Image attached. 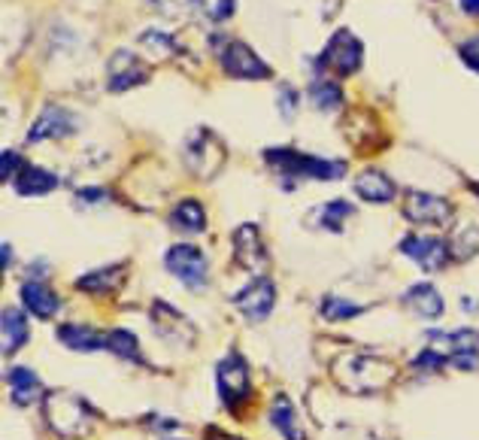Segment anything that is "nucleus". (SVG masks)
Returning a JSON list of instances; mask_svg holds the SVG:
<instances>
[{
    "instance_id": "f257e3e1",
    "label": "nucleus",
    "mask_w": 479,
    "mask_h": 440,
    "mask_svg": "<svg viewBox=\"0 0 479 440\" xmlns=\"http://www.w3.org/2000/svg\"><path fill=\"white\" fill-rule=\"evenodd\" d=\"M331 374L340 383V389H346L352 395H374L394 383L397 367L376 355L346 353L331 365Z\"/></svg>"
},
{
    "instance_id": "f03ea898",
    "label": "nucleus",
    "mask_w": 479,
    "mask_h": 440,
    "mask_svg": "<svg viewBox=\"0 0 479 440\" xmlns=\"http://www.w3.org/2000/svg\"><path fill=\"white\" fill-rule=\"evenodd\" d=\"M264 161L274 167V174L288 176V179H331L346 176V161H331V158H315L306 152H297L292 146H270L264 149Z\"/></svg>"
},
{
    "instance_id": "7ed1b4c3",
    "label": "nucleus",
    "mask_w": 479,
    "mask_h": 440,
    "mask_svg": "<svg viewBox=\"0 0 479 440\" xmlns=\"http://www.w3.org/2000/svg\"><path fill=\"white\" fill-rule=\"evenodd\" d=\"M43 416L49 428L58 431L61 437H85L95 425L92 407L70 392H46L43 398Z\"/></svg>"
},
{
    "instance_id": "20e7f679",
    "label": "nucleus",
    "mask_w": 479,
    "mask_h": 440,
    "mask_svg": "<svg viewBox=\"0 0 479 440\" xmlns=\"http://www.w3.org/2000/svg\"><path fill=\"white\" fill-rule=\"evenodd\" d=\"M215 385H219V398L225 407L243 410L252 401V376L249 365L240 353H228L215 365Z\"/></svg>"
},
{
    "instance_id": "39448f33",
    "label": "nucleus",
    "mask_w": 479,
    "mask_h": 440,
    "mask_svg": "<svg viewBox=\"0 0 479 440\" xmlns=\"http://www.w3.org/2000/svg\"><path fill=\"white\" fill-rule=\"evenodd\" d=\"M361 61H364V43H361L349 28H340L331 34L328 46H324L319 67L334 70L337 76H352L358 74Z\"/></svg>"
},
{
    "instance_id": "423d86ee",
    "label": "nucleus",
    "mask_w": 479,
    "mask_h": 440,
    "mask_svg": "<svg viewBox=\"0 0 479 440\" xmlns=\"http://www.w3.org/2000/svg\"><path fill=\"white\" fill-rule=\"evenodd\" d=\"M167 271L176 276L185 289H204L206 280H210V265H206V255L192 244H176L167 249L165 255Z\"/></svg>"
},
{
    "instance_id": "0eeeda50",
    "label": "nucleus",
    "mask_w": 479,
    "mask_h": 440,
    "mask_svg": "<svg viewBox=\"0 0 479 440\" xmlns=\"http://www.w3.org/2000/svg\"><path fill=\"white\" fill-rule=\"evenodd\" d=\"M404 215L413 222V225H422V228H443V225H449V222H452V215H455V206H452L443 195L406 192Z\"/></svg>"
},
{
    "instance_id": "6e6552de",
    "label": "nucleus",
    "mask_w": 479,
    "mask_h": 440,
    "mask_svg": "<svg viewBox=\"0 0 479 440\" xmlns=\"http://www.w3.org/2000/svg\"><path fill=\"white\" fill-rule=\"evenodd\" d=\"M219 61H222L225 74H228L231 79H243V83H255V79L274 76V70H270L267 61H261L255 52L240 40L225 43V49L219 52Z\"/></svg>"
},
{
    "instance_id": "1a4fd4ad",
    "label": "nucleus",
    "mask_w": 479,
    "mask_h": 440,
    "mask_svg": "<svg viewBox=\"0 0 479 440\" xmlns=\"http://www.w3.org/2000/svg\"><path fill=\"white\" fill-rule=\"evenodd\" d=\"M185 165L201 179H210L219 174V167L225 165V149H222L219 137L206 128L195 131L192 140L185 143Z\"/></svg>"
},
{
    "instance_id": "9d476101",
    "label": "nucleus",
    "mask_w": 479,
    "mask_h": 440,
    "mask_svg": "<svg viewBox=\"0 0 479 440\" xmlns=\"http://www.w3.org/2000/svg\"><path fill=\"white\" fill-rule=\"evenodd\" d=\"M274 304H276V289L267 276H255L246 289H240L234 295V307H237L249 322H264L270 313H274Z\"/></svg>"
},
{
    "instance_id": "9b49d317",
    "label": "nucleus",
    "mask_w": 479,
    "mask_h": 440,
    "mask_svg": "<svg viewBox=\"0 0 479 440\" xmlns=\"http://www.w3.org/2000/svg\"><path fill=\"white\" fill-rule=\"evenodd\" d=\"M234 255H237V262L246 267L249 274L264 276L267 249H264V237H261L255 222H243V225L234 231Z\"/></svg>"
},
{
    "instance_id": "f8f14e48",
    "label": "nucleus",
    "mask_w": 479,
    "mask_h": 440,
    "mask_svg": "<svg viewBox=\"0 0 479 440\" xmlns=\"http://www.w3.org/2000/svg\"><path fill=\"white\" fill-rule=\"evenodd\" d=\"M79 131V115L65 110V106H43V113L37 115V122L31 125L28 131V143H40V140H61L70 137V134Z\"/></svg>"
},
{
    "instance_id": "ddd939ff",
    "label": "nucleus",
    "mask_w": 479,
    "mask_h": 440,
    "mask_svg": "<svg viewBox=\"0 0 479 440\" xmlns=\"http://www.w3.org/2000/svg\"><path fill=\"white\" fill-rule=\"evenodd\" d=\"M401 253L410 255L415 265L424 271H443L446 262L452 258L449 246L437 237H424V235H406L401 240Z\"/></svg>"
},
{
    "instance_id": "4468645a",
    "label": "nucleus",
    "mask_w": 479,
    "mask_h": 440,
    "mask_svg": "<svg viewBox=\"0 0 479 440\" xmlns=\"http://www.w3.org/2000/svg\"><path fill=\"white\" fill-rule=\"evenodd\" d=\"M106 74H110V92H128V88L146 83V79H149V67L137 58V52L119 49L110 58V67H106Z\"/></svg>"
},
{
    "instance_id": "2eb2a0df",
    "label": "nucleus",
    "mask_w": 479,
    "mask_h": 440,
    "mask_svg": "<svg viewBox=\"0 0 479 440\" xmlns=\"http://www.w3.org/2000/svg\"><path fill=\"white\" fill-rule=\"evenodd\" d=\"M355 195L367 204H392L397 195V185L392 176L383 174V170L367 167L355 176Z\"/></svg>"
},
{
    "instance_id": "dca6fc26",
    "label": "nucleus",
    "mask_w": 479,
    "mask_h": 440,
    "mask_svg": "<svg viewBox=\"0 0 479 440\" xmlns=\"http://www.w3.org/2000/svg\"><path fill=\"white\" fill-rule=\"evenodd\" d=\"M19 295H22V304L28 307V313L37 319H52L61 310V298L40 280H28L22 285Z\"/></svg>"
},
{
    "instance_id": "f3484780",
    "label": "nucleus",
    "mask_w": 479,
    "mask_h": 440,
    "mask_svg": "<svg viewBox=\"0 0 479 440\" xmlns=\"http://www.w3.org/2000/svg\"><path fill=\"white\" fill-rule=\"evenodd\" d=\"M404 304L415 313V316H422V319H428V322L443 316V298H440V292L434 289L431 283H415V285H410V289L404 292Z\"/></svg>"
},
{
    "instance_id": "a211bd4d",
    "label": "nucleus",
    "mask_w": 479,
    "mask_h": 440,
    "mask_svg": "<svg viewBox=\"0 0 479 440\" xmlns=\"http://www.w3.org/2000/svg\"><path fill=\"white\" fill-rule=\"evenodd\" d=\"M10 389H13V401L19 404V407H28V404L34 401H43L46 398V389H43V380L37 374L31 371V367H25V365H15L13 371H10Z\"/></svg>"
},
{
    "instance_id": "6ab92c4d",
    "label": "nucleus",
    "mask_w": 479,
    "mask_h": 440,
    "mask_svg": "<svg viewBox=\"0 0 479 440\" xmlns=\"http://www.w3.org/2000/svg\"><path fill=\"white\" fill-rule=\"evenodd\" d=\"M125 280V265H110V267H97L88 271L76 280V289L85 295H110L122 285Z\"/></svg>"
},
{
    "instance_id": "aec40b11",
    "label": "nucleus",
    "mask_w": 479,
    "mask_h": 440,
    "mask_svg": "<svg viewBox=\"0 0 479 440\" xmlns=\"http://www.w3.org/2000/svg\"><path fill=\"white\" fill-rule=\"evenodd\" d=\"M15 195L22 197H43L58 188V176L46 167H25L19 176L13 179Z\"/></svg>"
},
{
    "instance_id": "412c9836",
    "label": "nucleus",
    "mask_w": 479,
    "mask_h": 440,
    "mask_svg": "<svg viewBox=\"0 0 479 440\" xmlns=\"http://www.w3.org/2000/svg\"><path fill=\"white\" fill-rule=\"evenodd\" d=\"M170 225L183 231V235H201V231H206V210L201 206V201L185 197V201H179L170 210Z\"/></svg>"
},
{
    "instance_id": "4be33fe9",
    "label": "nucleus",
    "mask_w": 479,
    "mask_h": 440,
    "mask_svg": "<svg viewBox=\"0 0 479 440\" xmlns=\"http://www.w3.org/2000/svg\"><path fill=\"white\" fill-rule=\"evenodd\" d=\"M58 340L67 349H76V353H97V349H106V337H101L88 325H79V322H67V325H61Z\"/></svg>"
},
{
    "instance_id": "5701e85b",
    "label": "nucleus",
    "mask_w": 479,
    "mask_h": 440,
    "mask_svg": "<svg viewBox=\"0 0 479 440\" xmlns=\"http://www.w3.org/2000/svg\"><path fill=\"white\" fill-rule=\"evenodd\" d=\"M270 422H274V428H276L285 440H306L301 422H297L294 404L288 401L285 395H276V398H274V407H270Z\"/></svg>"
},
{
    "instance_id": "b1692460",
    "label": "nucleus",
    "mask_w": 479,
    "mask_h": 440,
    "mask_svg": "<svg viewBox=\"0 0 479 440\" xmlns=\"http://www.w3.org/2000/svg\"><path fill=\"white\" fill-rule=\"evenodd\" d=\"M0 322H4V355H13L15 349H22L31 337L28 319H25V313H19L15 307H6Z\"/></svg>"
},
{
    "instance_id": "393cba45",
    "label": "nucleus",
    "mask_w": 479,
    "mask_h": 440,
    "mask_svg": "<svg viewBox=\"0 0 479 440\" xmlns=\"http://www.w3.org/2000/svg\"><path fill=\"white\" fill-rule=\"evenodd\" d=\"M310 101H313L315 110L334 113V110H340V104H343V88L334 83V79L315 76L313 85H310Z\"/></svg>"
},
{
    "instance_id": "a878e982",
    "label": "nucleus",
    "mask_w": 479,
    "mask_h": 440,
    "mask_svg": "<svg viewBox=\"0 0 479 440\" xmlns=\"http://www.w3.org/2000/svg\"><path fill=\"white\" fill-rule=\"evenodd\" d=\"M106 349H110L113 355H119V358H128V362H143L137 337H134L131 331H125V328H115V331L106 335Z\"/></svg>"
},
{
    "instance_id": "bb28decb",
    "label": "nucleus",
    "mask_w": 479,
    "mask_h": 440,
    "mask_svg": "<svg viewBox=\"0 0 479 440\" xmlns=\"http://www.w3.org/2000/svg\"><path fill=\"white\" fill-rule=\"evenodd\" d=\"M188 6L206 22H228L237 13V0H188Z\"/></svg>"
},
{
    "instance_id": "cd10ccee",
    "label": "nucleus",
    "mask_w": 479,
    "mask_h": 440,
    "mask_svg": "<svg viewBox=\"0 0 479 440\" xmlns=\"http://www.w3.org/2000/svg\"><path fill=\"white\" fill-rule=\"evenodd\" d=\"M367 307H361V304H352L346 298H340V295H328V298L322 301V316L328 322H346V319H355L361 316Z\"/></svg>"
},
{
    "instance_id": "c85d7f7f",
    "label": "nucleus",
    "mask_w": 479,
    "mask_h": 440,
    "mask_svg": "<svg viewBox=\"0 0 479 440\" xmlns=\"http://www.w3.org/2000/svg\"><path fill=\"white\" fill-rule=\"evenodd\" d=\"M140 46L149 52L152 58H170L176 52V40L170 37L167 31H146V34H140Z\"/></svg>"
},
{
    "instance_id": "c756f323",
    "label": "nucleus",
    "mask_w": 479,
    "mask_h": 440,
    "mask_svg": "<svg viewBox=\"0 0 479 440\" xmlns=\"http://www.w3.org/2000/svg\"><path fill=\"white\" fill-rule=\"evenodd\" d=\"M352 213H355V206H352L349 201H331V204L319 206V222H322V228L340 231L343 219H349Z\"/></svg>"
},
{
    "instance_id": "7c9ffc66",
    "label": "nucleus",
    "mask_w": 479,
    "mask_h": 440,
    "mask_svg": "<svg viewBox=\"0 0 479 440\" xmlns=\"http://www.w3.org/2000/svg\"><path fill=\"white\" fill-rule=\"evenodd\" d=\"M479 249V228L476 225H461V231L455 237H452V249L449 253L458 258V262H464Z\"/></svg>"
},
{
    "instance_id": "2f4dec72",
    "label": "nucleus",
    "mask_w": 479,
    "mask_h": 440,
    "mask_svg": "<svg viewBox=\"0 0 479 440\" xmlns=\"http://www.w3.org/2000/svg\"><path fill=\"white\" fill-rule=\"evenodd\" d=\"M25 170V161L15 149H4V155H0V176L10 183V179H15Z\"/></svg>"
},
{
    "instance_id": "473e14b6",
    "label": "nucleus",
    "mask_w": 479,
    "mask_h": 440,
    "mask_svg": "<svg viewBox=\"0 0 479 440\" xmlns=\"http://www.w3.org/2000/svg\"><path fill=\"white\" fill-rule=\"evenodd\" d=\"M458 58L464 61V65L474 70V74H479V37H470L458 46Z\"/></svg>"
},
{
    "instance_id": "72a5a7b5",
    "label": "nucleus",
    "mask_w": 479,
    "mask_h": 440,
    "mask_svg": "<svg viewBox=\"0 0 479 440\" xmlns=\"http://www.w3.org/2000/svg\"><path fill=\"white\" fill-rule=\"evenodd\" d=\"M279 113H283L285 119H292V115L297 113V92L292 85L279 88Z\"/></svg>"
},
{
    "instance_id": "f704fd0d",
    "label": "nucleus",
    "mask_w": 479,
    "mask_h": 440,
    "mask_svg": "<svg viewBox=\"0 0 479 440\" xmlns=\"http://www.w3.org/2000/svg\"><path fill=\"white\" fill-rule=\"evenodd\" d=\"M79 201L83 204H101V201H106V192L104 188H83V192H79Z\"/></svg>"
},
{
    "instance_id": "c9c22d12",
    "label": "nucleus",
    "mask_w": 479,
    "mask_h": 440,
    "mask_svg": "<svg viewBox=\"0 0 479 440\" xmlns=\"http://www.w3.org/2000/svg\"><path fill=\"white\" fill-rule=\"evenodd\" d=\"M206 440H243V437H234V435H225L219 428H210L206 431Z\"/></svg>"
},
{
    "instance_id": "e433bc0d",
    "label": "nucleus",
    "mask_w": 479,
    "mask_h": 440,
    "mask_svg": "<svg viewBox=\"0 0 479 440\" xmlns=\"http://www.w3.org/2000/svg\"><path fill=\"white\" fill-rule=\"evenodd\" d=\"M461 10L467 15H479V0H461Z\"/></svg>"
},
{
    "instance_id": "4c0bfd02",
    "label": "nucleus",
    "mask_w": 479,
    "mask_h": 440,
    "mask_svg": "<svg viewBox=\"0 0 479 440\" xmlns=\"http://www.w3.org/2000/svg\"><path fill=\"white\" fill-rule=\"evenodd\" d=\"M10 262H13V249L10 244H4V267H10Z\"/></svg>"
},
{
    "instance_id": "58836bf2",
    "label": "nucleus",
    "mask_w": 479,
    "mask_h": 440,
    "mask_svg": "<svg viewBox=\"0 0 479 440\" xmlns=\"http://www.w3.org/2000/svg\"><path fill=\"white\" fill-rule=\"evenodd\" d=\"M149 4L155 6V10H165V6L170 4V0H149Z\"/></svg>"
}]
</instances>
